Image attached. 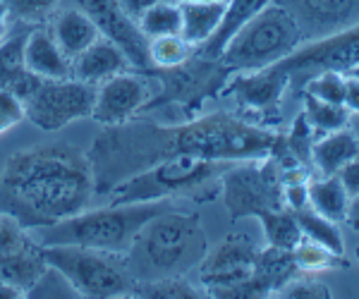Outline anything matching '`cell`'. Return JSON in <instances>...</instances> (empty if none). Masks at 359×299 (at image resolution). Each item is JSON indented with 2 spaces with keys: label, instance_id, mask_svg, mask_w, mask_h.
Wrapping results in <instances>:
<instances>
[{
  "label": "cell",
  "instance_id": "cell-1",
  "mask_svg": "<svg viewBox=\"0 0 359 299\" xmlns=\"http://www.w3.org/2000/svg\"><path fill=\"white\" fill-rule=\"evenodd\" d=\"M280 137L228 113L204 115L175 127L156 125H118L98 139L94 156L106 165H139V170L170 156H196L206 160H259L276 151ZM137 170V172H139Z\"/></svg>",
  "mask_w": 359,
  "mask_h": 299
},
{
  "label": "cell",
  "instance_id": "cell-2",
  "mask_svg": "<svg viewBox=\"0 0 359 299\" xmlns=\"http://www.w3.org/2000/svg\"><path fill=\"white\" fill-rule=\"evenodd\" d=\"M91 158L69 146L15 153L0 175V211L27 230L60 223L89 206L94 194Z\"/></svg>",
  "mask_w": 359,
  "mask_h": 299
},
{
  "label": "cell",
  "instance_id": "cell-3",
  "mask_svg": "<svg viewBox=\"0 0 359 299\" xmlns=\"http://www.w3.org/2000/svg\"><path fill=\"white\" fill-rule=\"evenodd\" d=\"M208 251L199 216L172 209L154 216L125 251V266L135 283L184 278L199 268Z\"/></svg>",
  "mask_w": 359,
  "mask_h": 299
},
{
  "label": "cell",
  "instance_id": "cell-4",
  "mask_svg": "<svg viewBox=\"0 0 359 299\" xmlns=\"http://www.w3.org/2000/svg\"><path fill=\"white\" fill-rule=\"evenodd\" d=\"M175 199L142 201V204H108L103 209L79 211L53 225L29 230L39 244H79L91 249L125 254L135 235L154 216L172 209Z\"/></svg>",
  "mask_w": 359,
  "mask_h": 299
},
{
  "label": "cell",
  "instance_id": "cell-5",
  "mask_svg": "<svg viewBox=\"0 0 359 299\" xmlns=\"http://www.w3.org/2000/svg\"><path fill=\"white\" fill-rule=\"evenodd\" d=\"M235 163L206 160L196 156H170L149 168L123 177L111 189V204H142V201L177 199L180 194H192L208 182L221 180V175Z\"/></svg>",
  "mask_w": 359,
  "mask_h": 299
},
{
  "label": "cell",
  "instance_id": "cell-6",
  "mask_svg": "<svg viewBox=\"0 0 359 299\" xmlns=\"http://www.w3.org/2000/svg\"><path fill=\"white\" fill-rule=\"evenodd\" d=\"M302 43L292 17L271 3L230 39L216 62L228 72L262 70L294 53Z\"/></svg>",
  "mask_w": 359,
  "mask_h": 299
},
{
  "label": "cell",
  "instance_id": "cell-7",
  "mask_svg": "<svg viewBox=\"0 0 359 299\" xmlns=\"http://www.w3.org/2000/svg\"><path fill=\"white\" fill-rule=\"evenodd\" d=\"M41 254L48 268L65 278L74 295L101 299L123 297L130 295L135 285L125 266V256L115 251L79 244H46L41 246Z\"/></svg>",
  "mask_w": 359,
  "mask_h": 299
},
{
  "label": "cell",
  "instance_id": "cell-8",
  "mask_svg": "<svg viewBox=\"0 0 359 299\" xmlns=\"http://www.w3.org/2000/svg\"><path fill=\"white\" fill-rule=\"evenodd\" d=\"M266 163L242 160L230 165L221 175V192L233 221L247 216H259L264 211L285 209L283 199V177L278 160L266 156Z\"/></svg>",
  "mask_w": 359,
  "mask_h": 299
},
{
  "label": "cell",
  "instance_id": "cell-9",
  "mask_svg": "<svg viewBox=\"0 0 359 299\" xmlns=\"http://www.w3.org/2000/svg\"><path fill=\"white\" fill-rule=\"evenodd\" d=\"M96 101V86L77 77L41 79L29 99L22 101L25 118L34 127L55 132L69 123L91 118Z\"/></svg>",
  "mask_w": 359,
  "mask_h": 299
},
{
  "label": "cell",
  "instance_id": "cell-10",
  "mask_svg": "<svg viewBox=\"0 0 359 299\" xmlns=\"http://www.w3.org/2000/svg\"><path fill=\"white\" fill-rule=\"evenodd\" d=\"M276 65L287 72L290 84L294 86H304L311 77L328 70L345 74L359 65V27L318 39V41H306Z\"/></svg>",
  "mask_w": 359,
  "mask_h": 299
},
{
  "label": "cell",
  "instance_id": "cell-11",
  "mask_svg": "<svg viewBox=\"0 0 359 299\" xmlns=\"http://www.w3.org/2000/svg\"><path fill=\"white\" fill-rule=\"evenodd\" d=\"M48 271L41 244L13 216L0 211V280L29 295Z\"/></svg>",
  "mask_w": 359,
  "mask_h": 299
},
{
  "label": "cell",
  "instance_id": "cell-12",
  "mask_svg": "<svg viewBox=\"0 0 359 299\" xmlns=\"http://www.w3.org/2000/svg\"><path fill=\"white\" fill-rule=\"evenodd\" d=\"M74 8L89 15L98 34L108 41H113L125 53L132 70L147 72L151 70V57H149V39L139 29L137 20L127 15L120 0H72Z\"/></svg>",
  "mask_w": 359,
  "mask_h": 299
},
{
  "label": "cell",
  "instance_id": "cell-13",
  "mask_svg": "<svg viewBox=\"0 0 359 299\" xmlns=\"http://www.w3.org/2000/svg\"><path fill=\"white\" fill-rule=\"evenodd\" d=\"M297 25L302 41H318L359 27V0H271Z\"/></svg>",
  "mask_w": 359,
  "mask_h": 299
},
{
  "label": "cell",
  "instance_id": "cell-14",
  "mask_svg": "<svg viewBox=\"0 0 359 299\" xmlns=\"http://www.w3.org/2000/svg\"><path fill=\"white\" fill-rule=\"evenodd\" d=\"M154 89L144 74L120 72L96 86V101L91 118L103 127H118L130 123L151 101Z\"/></svg>",
  "mask_w": 359,
  "mask_h": 299
},
{
  "label": "cell",
  "instance_id": "cell-15",
  "mask_svg": "<svg viewBox=\"0 0 359 299\" xmlns=\"http://www.w3.org/2000/svg\"><path fill=\"white\" fill-rule=\"evenodd\" d=\"M259 249L247 235H228L216 249L199 263V275L206 292L237 285L252 275Z\"/></svg>",
  "mask_w": 359,
  "mask_h": 299
},
{
  "label": "cell",
  "instance_id": "cell-16",
  "mask_svg": "<svg viewBox=\"0 0 359 299\" xmlns=\"http://www.w3.org/2000/svg\"><path fill=\"white\" fill-rule=\"evenodd\" d=\"M290 86V77L285 70L278 65L262 67V70L240 72L225 89L240 103L242 108H252V111H269L280 103V96Z\"/></svg>",
  "mask_w": 359,
  "mask_h": 299
},
{
  "label": "cell",
  "instance_id": "cell-17",
  "mask_svg": "<svg viewBox=\"0 0 359 299\" xmlns=\"http://www.w3.org/2000/svg\"><path fill=\"white\" fill-rule=\"evenodd\" d=\"M25 65L29 72L41 79H65L72 77V57L62 53V48L50 34V29L36 27L27 32L25 41Z\"/></svg>",
  "mask_w": 359,
  "mask_h": 299
},
{
  "label": "cell",
  "instance_id": "cell-18",
  "mask_svg": "<svg viewBox=\"0 0 359 299\" xmlns=\"http://www.w3.org/2000/svg\"><path fill=\"white\" fill-rule=\"evenodd\" d=\"M130 70V62L123 50L118 48L113 41L108 39H96L94 43L86 50H82L77 57L72 60V77L82 79V82H89L98 86L106 79L115 77V74Z\"/></svg>",
  "mask_w": 359,
  "mask_h": 299
},
{
  "label": "cell",
  "instance_id": "cell-19",
  "mask_svg": "<svg viewBox=\"0 0 359 299\" xmlns=\"http://www.w3.org/2000/svg\"><path fill=\"white\" fill-rule=\"evenodd\" d=\"M266 5H271V0H225L221 25L211 34L208 41L201 43L199 48H194V53L199 55L201 60L216 62L230 39H233L249 20H254V17L262 13Z\"/></svg>",
  "mask_w": 359,
  "mask_h": 299
},
{
  "label": "cell",
  "instance_id": "cell-20",
  "mask_svg": "<svg viewBox=\"0 0 359 299\" xmlns=\"http://www.w3.org/2000/svg\"><path fill=\"white\" fill-rule=\"evenodd\" d=\"M299 273L302 271L294 263L292 251L278 249V246H266V249H259L257 258H254L252 283L257 287L259 297H269L276 295L287 280H292Z\"/></svg>",
  "mask_w": 359,
  "mask_h": 299
},
{
  "label": "cell",
  "instance_id": "cell-21",
  "mask_svg": "<svg viewBox=\"0 0 359 299\" xmlns=\"http://www.w3.org/2000/svg\"><path fill=\"white\" fill-rule=\"evenodd\" d=\"M50 34L62 48V53L67 57H77L82 50L89 48L96 39H101L98 29L94 22L89 20V15L82 13L79 8H67L57 10L53 17V25H50Z\"/></svg>",
  "mask_w": 359,
  "mask_h": 299
},
{
  "label": "cell",
  "instance_id": "cell-22",
  "mask_svg": "<svg viewBox=\"0 0 359 299\" xmlns=\"http://www.w3.org/2000/svg\"><path fill=\"white\" fill-rule=\"evenodd\" d=\"M359 156V139L352 130H335L328 132L323 139L311 146V163L321 177L338 175L343 165Z\"/></svg>",
  "mask_w": 359,
  "mask_h": 299
},
{
  "label": "cell",
  "instance_id": "cell-23",
  "mask_svg": "<svg viewBox=\"0 0 359 299\" xmlns=\"http://www.w3.org/2000/svg\"><path fill=\"white\" fill-rule=\"evenodd\" d=\"M225 3H199V0H180V36L192 48L211 39L221 25Z\"/></svg>",
  "mask_w": 359,
  "mask_h": 299
},
{
  "label": "cell",
  "instance_id": "cell-24",
  "mask_svg": "<svg viewBox=\"0 0 359 299\" xmlns=\"http://www.w3.org/2000/svg\"><path fill=\"white\" fill-rule=\"evenodd\" d=\"M306 189H309V209H314L316 214H321L333 223L345 221L350 194H347L338 175L318 177V180L309 182Z\"/></svg>",
  "mask_w": 359,
  "mask_h": 299
},
{
  "label": "cell",
  "instance_id": "cell-25",
  "mask_svg": "<svg viewBox=\"0 0 359 299\" xmlns=\"http://www.w3.org/2000/svg\"><path fill=\"white\" fill-rule=\"evenodd\" d=\"M262 221L264 235L269 239V246H278V249L292 251L294 246L302 242V228H299L297 218L290 209H276V211H264L257 216Z\"/></svg>",
  "mask_w": 359,
  "mask_h": 299
},
{
  "label": "cell",
  "instance_id": "cell-26",
  "mask_svg": "<svg viewBox=\"0 0 359 299\" xmlns=\"http://www.w3.org/2000/svg\"><path fill=\"white\" fill-rule=\"evenodd\" d=\"M292 214H294V218H297L299 228H302V235L306 239L328 246V249L335 251V254H340V256L345 254L343 237H340V230L333 221H328V218H323L321 214H316V211L309 209V206L292 211Z\"/></svg>",
  "mask_w": 359,
  "mask_h": 299
},
{
  "label": "cell",
  "instance_id": "cell-27",
  "mask_svg": "<svg viewBox=\"0 0 359 299\" xmlns=\"http://www.w3.org/2000/svg\"><path fill=\"white\" fill-rule=\"evenodd\" d=\"M192 55H194V48L184 41L180 34L149 39V57H151V65L161 67V70H177V67L187 65Z\"/></svg>",
  "mask_w": 359,
  "mask_h": 299
},
{
  "label": "cell",
  "instance_id": "cell-28",
  "mask_svg": "<svg viewBox=\"0 0 359 299\" xmlns=\"http://www.w3.org/2000/svg\"><path fill=\"white\" fill-rule=\"evenodd\" d=\"M304 118L311 125V130L318 132H335L347 127L350 120V111L345 106H335V103H326L321 99L304 94Z\"/></svg>",
  "mask_w": 359,
  "mask_h": 299
},
{
  "label": "cell",
  "instance_id": "cell-29",
  "mask_svg": "<svg viewBox=\"0 0 359 299\" xmlns=\"http://www.w3.org/2000/svg\"><path fill=\"white\" fill-rule=\"evenodd\" d=\"M137 25L147 34V39L168 36V34H180V3H158L154 8L144 10L137 17Z\"/></svg>",
  "mask_w": 359,
  "mask_h": 299
},
{
  "label": "cell",
  "instance_id": "cell-30",
  "mask_svg": "<svg viewBox=\"0 0 359 299\" xmlns=\"http://www.w3.org/2000/svg\"><path fill=\"white\" fill-rule=\"evenodd\" d=\"M292 258L302 273H316V271H328V268L345 266L340 254H335L328 246L311 242V239H306V237H302V242L292 249Z\"/></svg>",
  "mask_w": 359,
  "mask_h": 299
},
{
  "label": "cell",
  "instance_id": "cell-31",
  "mask_svg": "<svg viewBox=\"0 0 359 299\" xmlns=\"http://www.w3.org/2000/svg\"><path fill=\"white\" fill-rule=\"evenodd\" d=\"M25 41L27 34H15L0 43V89H10L27 72Z\"/></svg>",
  "mask_w": 359,
  "mask_h": 299
},
{
  "label": "cell",
  "instance_id": "cell-32",
  "mask_svg": "<svg viewBox=\"0 0 359 299\" xmlns=\"http://www.w3.org/2000/svg\"><path fill=\"white\" fill-rule=\"evenodd\" d=\"M135 297H151V299H194L201 297V290L189 285L184 278H163V280H144L135 283L130 290Z\"/></svg>",
  "mask_w": 359,
  "mask_h": 299
},
{
  "label": "cell",
  "instance_id": "cell-33",
  "mask_svg": "<svg viewBox=\"0 0 359 299\" xmlns=\"http://www.w3.org/2000/svg\"><path fill=\"white\" fill-rule=\"evenodd\" d=\"M345 74L343 72H321L316 77H311L309 82L304 84V94L314 96V99H321L326 103H335V106H345Z\"/></svg>",
  "mask_w": 359,
  "mask_h": 299
},
{
  "label": "cell",
  "instance_id": "cell-34",
  "mask_svg": "<svg viewBox=\"0 0 359 299\" xmlns=\"http://www.w3.org/2000/svg\"><path fill=\"white\" fill-rule=\"evenodd\" d=\"M10 15L22 22H32V25H43L46 20L55 17L60 10L62 0H0Z\"/></svg>",
  "mask_w": 359,
  "mask_h": 299
},
{
  "label": "cell",
  "instance_id": "cell-35",
  "mask_svg": "<svg viewBox=\"0 0 359 299\" xmlns=\"http://www.w3.org/2000/svg\"><path fill=\"white\" fill-rule=\"evenodd\" d=\"M276 297H285V299H328L331 290L323 283L311 278H302V275H294L292 280H287L280 290L276 292Z\"/></svg>",
  "mask_w": 359,
  "mask_h": 299
},
{
  "label": "cell",
  "instance_id": "cell-36",
  "mask_svg": "<svg viewBox=\"0 0 359 299\" xmlns=\"http://www.w3.org/2000/svg\"><path fill=\"white\" fill-rule=\"evenodd\" d=\"M20 120H25V108H22V103L17 101L8 89H0V134L20 123Z\"/></svg>",
  "mask_w": 359,
  "mask_h": 299
},
{
  "label": "cell",
  "instance_id": "cell-37",
  "mask_svg": "<svg viewBox=\"0 0 359 299\" xmlns=\"http://www.w3.org/2000/svg\"><path fill=\"white\" fill-rule=\"evenodd\" d=\"M306 185L309 182H287V185H283V199H285L290 211L309 206V189H306Z\"/></svg>",
  "mask_w": 359,
  "mask_h": 299
},
{
  "label": "cell",
  "instance_id": "cell-38",
  "mask_svg": "<svg viewBox=\"0 0 359 299\" xmlns=\"http://www.w3.org/2000/svg\"><path fill=\"white\" fill-rule=\"evenodd\" d=\"M338 177H340V182H343V187L347 189L350 197L359 194V156L352 158L347 165H343L338 172Z\"/></svg>",
  "mask_w": 359,
  "mask_h": 299
},
{
  "label": "cell",
  "instance_id": "cell-39",
  "mask_svg": "<svg viewBox=\"0 0 359 299\" xmlns=\"http://www.w3.org/2000/svg\"><path fill=\"white\" fill-rule=\"evenodd\" d=\"M158 3H180V0H120V5L127 10V15H132L135 20L144 10L154 8V5H158Z\"/></svg>",
  "mask_w": 359,
  "mask_h": 299
},
{
  "label": "cell",
  "instance_id": "cell-40",
  "mask_svg": "<svg viewBox=\"0 0 359 299\" xmlns=\"http://www.w3.org/2000/svg\"><path fill=\"white\" fill-rule=\"evenodd\" d=\"M347 77V74H345ZM345 108L350 113H357L359 115V82L355 77H347L345 79Z\"/></svg>",
  "mask_w": 359,
  "mask_h": 299
},
{
  "label": "cell",
  "instance_id": "cell-41",
  "mask_svg": "<svg viewBox=\"0 0 359 299\" xmlns=\"http://www.w3.org/2000/svg\"><path fill=\"white\" fill-rule=\"evenodd\" d=\"M345 223L352 230H355V232H359V194L350 197V204H347V214H345Z\"/></svg>",
  "mask_w": 359,
  "mask_h": 299
},
{
  "label": "cell",
  "instance_id": "cell-42",
  "mask_svg": "<svg viewBox=\"0 0 359 299\" xmlns=\"http://www.w3.org/2000/svg\"><path fill=\"white\" fill-rule=\"evenodd\" d=\"M10 17H13V15H10V10L0 3V43L10 36Z\"/></svg>",
  "mask_w": 359,
  "mask_h": 299
},
{
  "label": "cell",
  "instance_id": "cell-43",
  "mask_svg": "<svg viewBox=\"0 0 359 299\" xmlns=\"http://www.w3.org/2000/svg\"><path fill=\"white\" fill-rule=\"evenodd\" d=\"M17 297H25V295H22L17 287H13V285H8V283H3V280H0V299H17Z\"/></svg>",
  "mask_w": 359,
  "mask_h": 299
},
{
  "label": "cell",
  "instance_id": "cell-44",
  "mask_svg": "<svg viewBox=\"0 0 359 299\" xmlns=\"http://www.w3.org/2000/svg\"><path fill=\"white\" fill-rule=\"evenodd\" d=\"M345 74H347V77H355L357 82H359V65H355V67H352V70H347Z\"/></svg>",
  "mask_w": 359,
  "mask_h": 299
},
{
  "label": "cell",
  "instance_id": "cell-45",
  "mask_svg": "<svg viewBox=\"0 0 359 299\" xmlns=\"http://www.w3.org/2000/svg\"><path fill=\"white\" fill-rule=\"evenodd\" d=\"M199 3H225V0H199Z\"/></svg>",
  "mask_w": 359,
  "mask_h": 299
},
{
  "label": "cell",
  "instance_id": "cell-46",
  "mask_svg": "<svg viewBox=\"0 0 359 299\" xmlns=\"http://www.w3.org/2000/svg\"><path fill=\"white\" fill-rule=\"evenodd\" d=\"M352 132H355V134H357V139H359V120H357V125H355V130H352Z\"/></svg>",
  "mask_w": 359,
  "mask_h": 299
},
{
  "label": "cell",
  "instance_id": "cell-47",
  "mask_svg": "<svg viewBox=\"0 0 359 299\" xmlns=\"http://www.w3.org/2000/svg\"><path fill=\"white\" fill-rule=\"evenodd\" d=\"M357 258H359V249H357Z\"/></svg>",
  "mask_w": 359,
  "mask_h": 299
}]
</instances>
